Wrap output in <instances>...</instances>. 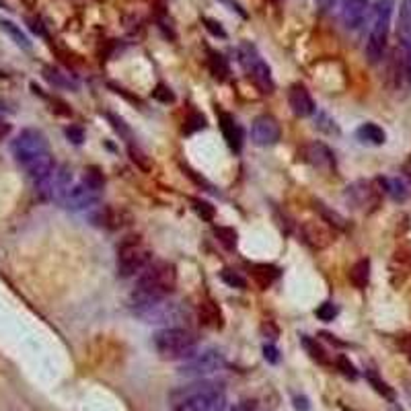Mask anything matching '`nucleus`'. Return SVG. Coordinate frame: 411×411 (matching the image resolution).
<instances>
[{"label":"nucleus","mask_w":411,"mask_h":411,"mask_svg":"<svg viewBox=\"0 0 411 411\" xmlns=\"http://www.w3.org/2000/svg\"><path fill=\"white\" fill-rule=\"evenodd\" d=\"M193 204V210H195V214L200 216V218L208 220V222H212L214 216H216V210H214V206L210 204V202H206V200H192Z\"/></svg>","instance_id":"nucleus-30"},{"label":"nucleus","mask_w":411,"mask_h":411,"mask_svg":"<svg viewBox=\"0 0 411 411\" xmlns=\"http://www.w3.org/2000/svg\"><path fill=\"white\" fill-rule=\"evenodd\" d=\"M202 21H204V27L208 29L214 37H226V31L222 29V25H220L218 21H214V19H210V17H204Z\"/></svg>","instance_id":"nucleus-41"},{"label":"nucleus","mask_w":411,"mask_h":411,"mask_svg":"<svg viewBox=\"0 0 411 411\" xmlns=\"http://www.w3.org/2000/svg\"><path fill=\"white\" fill-rule=\"evenodd\" d=\"M263 356L268 362H272V364H278L280 362V352H278V348L272 346V344H266L263 346Z\"/></svg>","instance_id":"nucleus-42"},{"label":"nucleus","mask_w":411,"mask_h":411,"mask_svg":"<svg viewBox=\"0 0 411 411\" xmlns=\"http://www.w3.org/2000/svg\"><path fill=\"white\" fill-rule=\"evenodd\" d=\"M301 235L302 241L313 249H325L333 241L331 228L321 222H304L301 226Z\"/></svg>","instance_id":"nucleus-15"},{"label":"nucleus","mask_w":411,"mask_h":411,"mask_svg":"<svg viewBox=\"0 0 411 411\" xmlns=\"http://www.w3.org/2000/svg\"><path fill=\"white\" fill-rule=\"evenodd\" d=\"M335 364H337V368H339V372L346 377V379H352V381H356L358 379V370L356 366L350 362V358L346 356H339L335 360Z\"/></svg>","instance_id":"nucleus-36"},{"label":"nucleus","mask_w":411,"mask_h":411,"mask_svg":"<svg viewBox=\"0 0 411 411\" xmlns=\"http://www.w3.org/2000/svg\"><path fill=\"white\" fill-rule=\"evenodd\" d=\"M44 79L50 82L56 89H70V91H77L79 89V82L74 81L70 74H66L64 70L56 68V66H46L44 68Z\"/></svg>","instance_id":"nucleus-20"},{"label":"nucleus","mask_w":411,"mask_h":411,"mask_svg":"<svg viewBox=\"0 0 411 411\" xmlns=\"http://www.w3.org/2000/svg\"><path fill=\"white\" fill-rule=\"evenodd\" d=\"M82 183H86L89 188H93V190H97V192H101L103 190V185H105V175H103V171L99 169V167H86L84 169V173H82Z\"/></svg>","instance_id":"nucleus-28"},{"label":"nucleus","mask_w":411,"mask_h":411,"mask_svg":"<svg viewBox=\"0 0 411 411\" xmlns=\"http://www.w3.org/2000/svg\"><path fill=\"white\" fill-rule=\"evenodd\" d=\"M200 319L208 327H222V313L214 302H204L200 308Z\"/></svg>","instance_id":"nucleus-27"},{"label":"nucleus","mask_w":411,"mask_h":411,"mask_svg":"<svg viewBox=\"0 0 411 411\" xmlns=\"http://www.w3.org/2000/svg\"><path fill=\"white\" fill-rule=\"evenodd\" d=\"M216 237L220 239V243L224 247H228V249H233V247L237 245V233H235L233 228L218 226V228H216Z\"/></svg>","instance_id":"nucleus-37"},{"label":"nucleus","mask_w":411,"mask_h":411,"mask_svg":"<svg viewBox=\"0 0 411 411\" xmlns=\"http://www.w3.org/2000/svg\"><path fill=\"white\" fill-rule=\"evenodd\" d=\"M175 284H177L175 266L167 261H152L138 275L136 286L130 294V306L134 315L157 302L167 301L169 294L175 290Z\"/></svg>","instance_id":"nucleus-2"},{"label":"nucleus","mask_w":411,"mask_h":411,"mask_svg":"<svg viewBox=\"0 0 411 411\" xmlns=\"http://www.w3.org/2000/svg\"><path fill=\"white\" fill-rule=\"evenodd\" d=\"M278 278H280V270L274 268V266L259 263V266H255V268H253V280L257 282V286H259L261 290L270 288Z\"/></svg>","instance_id":"nucleus-21"},{"label":"nucleus","mask_w":411,"mask_h":411,"mask_svg":"<svg viewBox=\"0 0 411 411\" xmlns=\"http://www.w3.org/2000/svg\"><path fill=\"white\" fill-rule=\"evenodd\" d=\"M64 134H66V138H68L72 144H82V142H84V130H82L81 126H68V128L64 130Z\"/></svg>","instance_id":"nucleus-40"},{"label":"nucleus","mask_w":411,"mask_h":411,"mask_svg":"<svg viewBox=\"0 0 411 411\" xmlns=\"http://www.w3.org/2000/svg\"><path fill=\"white\" fill-rule=\"evenodd\" d=\"M29 27L33 33H37V35H46V29L41 25V21H37V19H29Z\"/></svg>","instance_id":"nucleus-46"},{"label":"nucleus","mask_w":411,"mask_h":411,"mask_svg":"<svg viewBox=\"0 0 411 411\" xmlns=\"http://www.w3.org/2000/svg\"><path fill=\"white\" fill-rule=\"evenodd\" d=\"M381 192L372 181H356L352 185H348L346 190V202L354 208V210H372L379 206L381 202Z\"/></svg>","instance_id":"nucleus-10"},{"label":"nucleus","mask_w":411,"mask_h":411,"mask_svg":"<svg viewBox=\"0 0 411 411\" xmlns=\"http://www.w3.org/2000/svg\"><path fill=\"white\" fill-rule=\"evenodd\" d=\"M294 407L299 411H308L311 410L308 399H306V397H294Z\"/></svg>","instance_id":"nucleus-47"},{"label":"nucleus","mask_w":411,"mask_h":411,"mask_svg":"<svg viewBox=\"0 0 411 411\" xmlns=\"http://www.w3.org/2000/svg\"><path fill=\"white\" fill-rule=\"evenodd\" d=\"M6 113H8V110H6V107H4V103L0 101V119H2V117H4Z\"/></svg>","instance_id":"nucleus-49"},{"label":"nucleus","mask_w":411,"mask_h":411,"mask_svg":"<svg viewBox=\"0 0 411 411\" xmlns=\"http://www.w3.org/2000/svg\"><path fill=\"white\" fill-rule=\"evenodd\" d=\"M128 150H130V157H132V161L140 167V169H144V171H148L150 169V164H148V159H146V155L138 148V146H134V144H130L128 146Z\"/></svg>","instance_id":"nucleus-38"},{"label":"nucleus","mask_w":411,"mask_h":411,"mask_svg":"<svg viewBox=\"0 0 411 411\" xmlns=\"http://www.w3.org/2000/svg\"><path fill=\"white\" fill-rule=\"evenodd\" d=\"M393 13H395V0H377L372 4L370 29H368L366 48H364V54H366L370 64H379L383 60L384 52H386Z\"/></svg>","instance_id":"nucleus-4"},{"label":"nucleus","mask_w":411,"mask_h":411,"mask_svg":"<svg viewBox=\"0 0 411 411\" xmlns=\"http://www.w3.org/2000/svg\"><path fill=\"white\" fill-rule=\"evenodd\" d=\"M313 115H315V113H313ZM315 128L321 130V132H325L329 136H339L337 124L329 117L327 113H323V111H317V115H315Z\"/></svg>","instance_id":"nucleus-29"},{"label":"nucleus","mask_w":411,"mask_h":411,"mask_svg":"<svg viewBox=\"0 0 411 411\" xmlns=\"http://www.w3.org/2000/svg\"><path fill=\"white\" fill-rule=\"evenodd\" d=\"M152 346L157 354L169 362L190 360L197 354V337L181 327H163L157 331L152 335Z\"/></svg>","instance_id":"nucleus-5"},{"label":"nucleus","mask_w":411,"mask_h":411,"mask_svg":"<svg viewBox=\"0 0 411 411\" xmlns=\"http://www.w3.org/2000/svg\"><path fill=\"white\" fill-rule=\"evenodd\" d=\"M301 344H302V348L306 350V354L313 358L317 364H323V366H329V364H331L327 352L323 350V346H321L317 339H313V337H308V335H302Z\"/></svg>","instance_id":"nucleus-24"},{"label":"nucleus","mask_w":411,"mask_h":411,"mask_svg":"<svg viewBox=\"0 0 411 411\" xmlns=\"http://www.w3.org/2000/svg\"><path fill=\"white\" fill-rule=\"evenodd\" d=\"M220 280L226 284V286H230V288H245L247 286V280L243 275L239 274V272H233V270H222L220 272Z\"/></svg>","instance_id":"nucleus-33"},{"label":"nucleus","mask_w":411,"mask_h":411,"mask_svg":"<svg viewBox=\"0 0 411 411\" xmlns=\"http://www.w3.org/2000/svg\"><path fill=\"white\" fill-rule=\"evenodd\" d=\"M226 395L214 381H195L169 393V411H222Z\"/></svg>","instance_id":"nucleus-3"},{"label":"nucleus","mask_w":411,"mask_h":411,"mask_svg":"<svg viewBox=\"0 0 411 411\" xmlns=\"http://www.w3.org/2000/svg\"><path fill=\"white\" fill-rule=\"evenodd\" d=\"M218 119L222 136L226 140L228 148L235 150V152H241V148H243V130H241V126L235 122V117L230 113H224V111L220 113Z\"/></svg>","instance_id":"nucleus-17"},{"label":"nucleus","mask_w":411,"mask_h":411,"mask_svg":"<svg viewBox=\"0 0 411 411\" xmlns=\"http://www.w3.org/2000/svg\"><path fill=\"white\" fill-rule=\"evenodd\" d=\"M233 411H259V407H257V403H253V401H243V403L235 405Z\"/></svg>","instance_id":"nucleus-45"},{"label":"nucleus","mask_w":411,"mask_h":411,"mask_svg":"<svg viewBox=\"0 0 411 411\" xmlns=\"http://www.w3.org/2000/svg\"><path fill=\"white\" fill-rule=\"evenodd\" d=\"M226 366L224 356L216 350H206V352H197L195 356L185 360V364L179 368L181 377H190V379H206L208 374H214Z\"/></svg>","instance_id":"nucleus-9"},{"label":"nucleus","mask_w":411,"mask_h":411,"mask_svg":"<svg viewBox=\"0 0 411 411\" xmlns=\"http://www.w3.org/2000/svg\"><path fill=\"white\" fill-rule=\"evenodd\" d=\"M282 136V130H280V124L278 119L272 115H259L253 119L251 124V140L255 146H261V148H268V146H274L280 142Z\"/></svg>","instance_id":"nucleus-13"},{"label":"nucleus","mask_w":411,"mask_h":411,"mask_svg":"<svg viewBox=\"0 0 411 411\" xmlns=\"http://www.w3.org/2000/svg\"><path fill=\"white\" fill-rule=\"evenodd\" d=\"M208 66H210V72L216 81H226L228 74H230V66L226 62V58L218 52H208Z\"/></svg>","instance_id":"nucleus-25"},{"label":"nucleus","mask_w":411,"mask_h":411,"mask_svg":"<svg viewBox=\"0 0 411 411\" xmlns=\"http://www.w3.org/2000/svg\"><path fill=\"white\" fill-rule=\"evenodd\" d=\"M337 2L339 0H317V6H319L321 13H331L337 6Z\"/></svg>","instance_id":"nucleus-43"},{"label":"nucleus","mask_w":411,"mask_h":411,"mask_svg":"<svg viewBox=\"0 0 411 411\" xmlns=\"http://www.w3.org/2000/svg\"><path fill=\"white\" fill-rule=\"evenodd\" d=\"M366 379H368V383L374 386V391H377V393H381V395H383V397H386V399H395V393H393V389L384 383V381H381L377 372L368 370V372H366Z\"/></svg>","instance_id":"nucleus-32"},{"label":"nucleus","mask_w":411,"mask_h":411,"mask_svg":"<svg viewBox=\"0 0 411 411\" xmlns=\"http://www.w3.org/2000/svg\"><path fill=\"white\" fill-rule=\"evenodd\" d=\"M11 152L15 161L25 169L35 188L44 185L56 171V163L48 146L46 136L35 130V128H25L21 130L17 138L11 144Z\"/></svg>","instance_id":"nucleus-1"},{"label":"nucleus","mask_w":411,"mask_h":411,"mask_svg":"<svg viewBox=\"0 0 411 411\" xmlns=\"http://www.w3.org/2000/svg\"><path fill=\"white\" fill-rule=\"evenodd\" d=\"M337 313H339V308H337L333 302H323V304L315 311L317 319H319V321H325V323H331V321L337 317Z\"/></svg>","instance_id":"nucleus-35"},{"label":"nucleus","mask_w":411,"mask_h":411,"mask_svg":"<svg viewBox=\"0 0 411 411\" xmlns=\"http://www.w3.org/2000/svg\"><path fill=\"white\" fill-rule=\"evenodd\" d=\"M0 29L19 46V48H23V50H29L31 48V41H29V37L25 35V31L19 27V25H15L13 21H8V19H0Z\"/></svg>","instance_id":"nucleus-26"},{"label":"nucleus","mask_w":411,"mask_h":411,"mask_svg":"<svg viewBox=\"0 0 411 411\" xmlns=\"http://www.w3.org/2000/svg\"><path fill=\"white\" fill-rule=\"evenodd\" d=\"M152 97L161 103H173L175 101V95L171 93V89H167L164 84H159L155 91H152Z\"/></svg>","instance_id":"nucleus-39"},{"label":"nucleus","mask_w":411,"mask_h":411,"mask_svg":"<svg viewBox=\"0 0 411 411\" xmlns=\"http://www.w3.org/2000/svg\"><path fill=\"white\" fill-rule=\"evenodd\" d=\"M138 317L144 321V323H150V325H163V327H177V323H181L188 313L181 304L177 302L161 301L144 311L136 313Z\"/></svg>","instance_id":"nucleus-8"},{"label":"nucleus","mask_w":411,"mask_h":411,"mask_svg":"<svg viewBox=\"0 0 411 411\" xmlns=\"http://www.w3.org/2000/svg\"><path fill=\"white\" fill-rule=\"evenodd\" d=\"M204 128H206V117H204L202 113L193 111L192 115L185 119L183 132H185V134H193V132H197V130H204Z\"/></svg>","instance_id":"nucleus-34"},{"label":"nucleus","mask_w":411,"mask_h":411,"mask_svg":"<svg viewBox=\"0 0 411 411\" xmlns=\"http://www.w3.org/2000/svg\"><path fill=\"white\" fill-rule=\"evenodd\" d=\"M8 132H11V126L0 119V140H4V138L8 136Z\"/></svg>","instance_id":"nucleus-48"},{"label":"nucleus","mask_w":411,"mask_h":411,"mask_svg":"<svg viewBox=\"0 0 411 411\" xmlns=\"http://www.w3.org/2000/svg\"><path fill=\"white\" fill-rule=\"evenodd\" d=\"M101 197V192L89 188L86 183H77V185H70V190L62 195L60 204L66 208V210H72V212H81V210H89L93 208Z\"/></svg>","instance_id":"nucleus-12"},{"label":"nucleus","mask_w":411,"mask_h":411,"mask_svg":"<svg viewBox=\"0 0 411 411\" xmlns=\"http://www.w3.org/2000/svg\"><path fill=\"white\" fill-rule=\"evenodd\" d=\"M356 138L362 144H368V146H383L386 142L384 130L377 124H362L356 130Z\"/></svg>","instance_id":"nucleus-19"},{"label":"nucleus","mask_w":411,"mask_h":411,"mask_svg":"<svg viewBox=\"0 0 411 411\" xmlns=\"http://www.w3.org/2000/svg\"><path fill=\"white\" fill-rule=\"evenodd\" d=\"M350 282L360 290H364L368 286V282H370V259H360V261H356L352 266Z\"/></svg>","instance_id":"nucleus-23"},{"label":"nucleus","mask_w":411,"mask_h":411,"mask_svg":"<svg viewBox=\"0 0 411 411\" xmlns=\"http://www.w3.org/2000/svg\"><path fill=\"white\" fill-rule=\"evenodd\" d=\"M150 263H152V253L142 245L136 237L126 239L117 249L115 268H117L119 278H132V275L142 274Z\"/></svg>","instance_id":"nucleus-6"},{"label":"nucleus","mask_w":411,"mask_h":411,"mask_svg":"<svg viewBox=\"0 0 411 411\" xmlns=\"http://www.w3.org/2000/svg\"><path fill=\"white\" fill-rule=\"evenodd\" d=\"M397 35H399V39H411V0H401V4H399Z\"/></svg>","instance_id":"nucleus-22"},{"label":"nucleus","mask_w":411,"mask_h":411,"mask_svg":"<svg viewBox=\"0 0 411 411\" xmlns=\"http://www.w3.org/2000/svg\"><path fill=\"white\" fill-rule=\"evenodd\" d=\"M379 183H381V190H383L393 202H405L407 197H410V190H407V185H405V181H401V179H397V177H381L379 179Z\"/></svg>","instance_id":"nucleus-18"},{"label":"nucleus","mask_w":411,"mask_h":411,"mask_svg":"<svg viewBox=\"0 0 411 411\" xmlns=\"http://www.w3.org/2000/svg\"><path fill=\"white\" fill-rule=\"evenodd\" d=\"M370 0H339V21L348 31H358L370 17Z\"/></svg>","instance_id":"nucleus-11"},{"label":"nucleus","mask_w":411,"mask_h":411,"mask_svg":"<svg viewBox=\"0 0 411 411\" xmlns=\"http://www.w3.org/2000/svg\"><path fill=\"white\" fill-rule=\"evenodd\" d=\"M220 2H224V4H226V6H228L230 11H235V13H239L241 17H247V13H245V11H243V6H241V4H239L237 0H220Z\"/></svg>","instance_id":"nucleus-44"},{"label":"nucleus","mask_w":411,"mask_h":411,"mask_svg":"<svg viewBox=\"0 0 411 411\" xmlns=\"http://www.w3.org/2000/svg\"><path fill=\"white\" fill-rule=\"evenodd\" d=\"M288 105L296 117H308L315 113V101L311 97V93L302 86V84H292L288 91Z\"/></svg>","instance_id":"nucleus-16"},{"label":"nucleus","mask_w":411,"mask_h":411,"mask_svg":"<svg viewBox=\"0 0 411 411\" xmlns=\"http://www.w3.org/2000/svg\"><path fill=\"white\" fill-rule=\"evenodd\" d=\"M317 208H319V212H321V216H323V222H327L329 226H333V228H337V230H344V228H346V220L341 218L337 212L329 210L323 204H317Z\"/></svg>","instance_id":"nucleus-31"},{"label":"nucleus","mask_w":411,"mask_h":411,"mask_svg":"<svg viewBox=\"0 0 411 411\" xmlns=\"http://www.w3.org/2000/svg\"><path fill=\"white\" fill-rule=\"evenodd\" d=\"M299 155H301V159L304 163H308L311 167H315V169H321V171H329V169L335 167L333 152L329 150L325 144H321V142H313V144L302 146V150Z\"/></svg>","instance_id":"nucleus-14"},{"label":"nucleus","mask_w":411,"mask_h":411,"mask_svg":"<svg viewBox=\"0 0 411 411\" xmlns=\"http://www.w3.org/2000/svg\"><path fill=\"white\" fill-rule=\"evenodd\" d=\"M239 62L245 68L249 79L261 89V93H272L274 91V79H272V68L268 66V62L261 58L259 50L253 44H241L239 46Z\"/></svg>","instance_id":"nucleus-7"}]
</instances>
